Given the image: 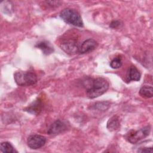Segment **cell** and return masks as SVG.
I'll list each match as a JSON object with an SVG mask.
<instances>
[{"mask_svg": "<svg viewBox=\"0 0 153 153\" xmlns=\"http://www.w3.org/2000/svg\"><path fill=\"white\" fill-rule=\"evenodd\" d=\"M120 126L119 118L117 115H114L110 118L107 123V128L108 130L112 131L117 130Z\"/></svg>", "mask_w": 153, "mask_h": 153, "instance_id": "7c38bea8", "label": "cell"}, {"mask_svg": "<svg viewBox=\"0 0 153 153\" xmlns=\"http://www.w3.org/2000/svg\"><path fill=\"white\" fill-rule=\"evenodd\" d=\"M139 95L145 99L151 98L153 96V88L152 86L144 85L139 90Z\"/></svg>", "mask_w": 153, "mask_h": 153, "instance_id": "4fadbf2b", "label": "cell"}, {"mask_svg": "<svg viewBox=\"0 0 153 153\" xmlns=\"http://www.w3.org/2000/svg\"><path fill=\"white\" fill-rule=\"evenodd\" d=\"M35 47L41 50L43 53L45 55H49L54 51L53 47L51 45V44L50 42L46 41L38 42L35 45Z\"/></svg>", "mask_w": 153, "mask_h": 153, "instance_id": "8fae6325", "label": "cell"}, {"mask_svg": "<svg viewBox=\"0 0 153 153\" xmlns=\"http://www.w3.org/2000/svg\"><path fill=\"white\" fill-rule=\"evenodd\" d=\"M151 127L149 126L143 127L139 130H131L125 135L126 140L132 144H135L139 140L146 137L150 133Z\"/></svg>", "mask_w": 153, "mask_h": 153, "instance_id": "277c9868", "label": "cell"}, {"mask_svg": "<svg viewBox=\"0 0 153 153\" xmlns=\"http://www.w3.org/2000/svg\"><path fill=\"white\" fill-rule=\"evenodd\" d=\"M14 79L18 85L30 86L37 82L35 73L31 71H18L14 74Z\"/></svg>", "mask_w": 153, "mask_h": 153, "instance_id": "3957f363", "label": "cell"}, {"mask_svg": "<svg viewBox=\"0 0 153 153\" xmlns=\"http://www.w3.org/2000/svg\"><path fill=\"white\" fill-rule=\"evenodd\" d=\"M60 47L66 53L73 55L78 52L79 45L78 41L75 38H67L63 39L60 44Z\"/></svg>", "mask_w": 153, "mask_h": 153, "instance_id": "5b68a950", "label": "cell"}, {"mask_svg": "<svg viewBox=\"0 0 153 153\" xmlns=\"http://www.w3.org/2000/svg\"><path fill=\"white\" fill-rule=\"evenodd\" d=\"M67 129V125L60 120L55 121L49 127L47 133L49 135L59 134Z\"/></svg>", "mask_w": 153, "mask_h": 153, "instance_id": "ba28073f", "label": "cell"}, {"mask_svg": "<svg viewBox=\"0 0 153 153\" xmlns=\"http://www.w3.org/2000/svg\"><path fill=\"white\" fill-rule=\"evenodd\" d=\"M120 25V22L118 20H114L112 21L111 23H110V25L109 26L111 27V28H117V27H118Z\"/></svg>", "mask_w": 153, "mask_h": 153, "instance_id": "d6986e66", "label": "cell"}, {"mask_svg": "<svg viewBox=\"0 0 153 153\" xmlns=\"http://www.w3.org/2000/svg\"><path fill=\"white\" fill-rule=\"evenodd\" d=\"M1 151L2 152L5 153H17L18 152L17 151H16L14 148L13 146V145L8 142H4L1 143L0 146Z\"/></svg>", "mask_w": 153, "mask_h": 153, "instance_id": "5bb4252c", "label": "cell"}, {"mask_svg": "<svg viewBox=\"0 0 153 153\" xmlns=\"http://www.w3.org/2000/svg\"><path fill=\"white\" fill-rule=\"evenodd\" d=\"M123 62L122 59L120 56H117L113 59L110 62V66L112 69H118L122 66Z\"/></svg>", "mask_w": 153, "mask_h": 153, "instance_id": "9a60e30c", "label": "cell"}, {"mask_svg": "<svg viewBox=\"0 0 153 153\" xmlns=\"http://www.w3.org/2000/svg\"><path fill=\"white\" fill-rule=\"evenodd\" d=\"M98 46L97 42L93 39H88L85 40L79 46L78 53L80 54H85L94 50Z\"/></svg>", "mask_w": 153, "mask_h": 153, "instance_id": "52a82bcc", "label": "cell"}, {"mask_svg": "<svg viewBox=\"0 0 153 153\" xmlns=\"http://www.w3.org/2000/svg\"><path fill=\"white\" fill-rule=\"evenodd\" d=\"M137 152H152V148H139L137 150Z\"/></svg>", "mask_w": 153, "mask_h": 153, "instance_id": "e0dca14e", "label": "cell"}, {"mask_svg": "<svg viewBox=\"0 0 153 153\" xmlns=\"http://www.w3.org/2000/svg\"><path fill=\"white\" fill-rule=\"evenodd\" d=\"M47 3V4H49L50 6L53 7H58L59 5H60L61 2L60 1H47L46 2Z\"/></svg>", "mask_w": 153, "mask_h": 153, "instance_id": "ac0fdd59", "label": "cell"}, {"mask_svg": "<svg viewBox=\"0 0 153 153\" xmlns=\"http://www.w3.org/2000/svg\"><path fill=\"white\" fill-rule=\"evenodd\" d=\"M86 94L88 98L94 99L103 94L109 88V82L102 77L88 78L84 81Z\"/></svg>", "mask_w": 153, "mask_h": 153, "instance_id": "6da1fadb", "label": "cell"}, {"mask_svg": "<svg viewBox=\"0 0 153 153\" xmlns=\"http://www.w3.org/2000/svg\"><path fill=\"white\" fill-rule=\"evenodd\" d=\"M109 107V103L108 102H97L95 103L94 108L99 111H106Z\"/></svg>", "mask_w": 153, "mask_h": 153, "instance_id": "2e32d148", "label": "cell"}, {"mask_svg": "<svg viewBox=\"0 0 153 153\" xmlns=\"http://www.w3.org/2000/svg\"><path fill=\"white\" fill-rule=\"evenodd\" d=\"M42 108L43 103L42 100L40 99H37L26 108L25 111L33 115H38L42 111Z\"/></svg>", "mask_w": 153, "mask_h": 153, "instance_id": "9c48e42d", "label": "cell"}, {"mask_svg": "<svg viewBox=\"0 0 153 153\" xmlns=\"http://www.w3.org/2000/svg\"><path fill=\"white\" fill-rule=\"evenodd\" d=\"M45 142V137L40 134H32L29 136L27 140V146L32 149H38L42 147Z\"/></svg>", "mask_w": 153, "mask_h": 153, "instance_id": "8992f818", "label": "cell"}, {"mask_svg": "<svg viewBox=\"0 0 153 153\" xmlns=\"http://www.w3.org/2000/svg\"><path fill=\"white\" fill-rule=\"evenodd\" d=\"M60 18L66 23L77 27H82L84 23L79 13L75 10L67 8L60 13Z\"/></svg>", "mask_w": 153, "mask_h": 153, "instance_id": "7a4b0ae2", "label": "cell"}, {"mask_svg": "<svg viewBox=\"0 0 153 153\" xmlns=\"http://www.w3.org/2000/svg\"><path fill=\"white\" fill-rule=\"evenodd\" d=\"M141 77V74L137 68L134 66H131L127 73V81L130 82L131 81H139Z\"/></svg>", "mask_w": 153, "mask_h": 153, "instance_id": "30bf717a", "label": "cell"}]
</instances>
